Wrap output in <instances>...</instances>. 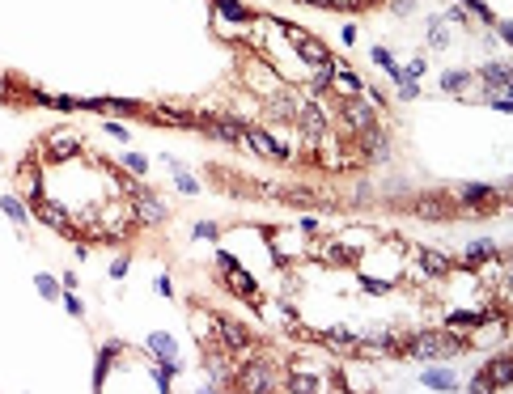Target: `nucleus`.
Instances as JSON below:
<instances>
[{
  "instance_id": "29",
  "label": "nucleus",
  "mask_w": 513,
  "mask_h": 394,
  "mask_svg": "<svg viewBox=\"0 0 513 394\" xmlns=\"http://www.w3.org/2000/svg\"><path fill=\"white\" fill-rule=\"evenodd\" d=\"M128 170H132V174H144V170H149V161H144L140 153H128Z\"/></svg>"
},
{
  "instance_id": "16",
  "label": "nucleus",
  "mask_w": 513,
  "mask_h": 394,
  "mask_svg": "<svg viewBox=\"0 0 513 394\" xmlns=\"http://www.w3.org/2000/svg\"><path fill=\"white\" fill-rule=\"evenodd\" d=\"M216 13H221L225 21H251L247 5H238V0H216Z\"/></svg>"
},
{
  "instance_id": "28",
  "label": "nucleus",
  "mask_w": 513,
  "mask_h": 394,
  "mask_svg": "<svg viewBox=\"0 0 513 394\" xmlns=\"http://www.w3.org/2000/svg\"><path fill=\"white\" fill-rule=\"evenodd\" d=\"M195 237H204V242H212V237H216V225H212V220H200V225H195Z\"/></svg>"
},
{
  "instance_id": "11",
  "label": "nucleus",
  "mask_w": 513,
  "mask_h": 394,
  "mask_svg": "<svg viewBox=\"0 0 513 394\" xmlns=\"http://www.w3.org/2000/svg\"><path fill=\"white\" fill-rule=\"evenodd\" d=\"M420 382H424L429 390H454V386H458V382H454V373H450V369H437V364L429 369V373H420Z\"/></svg>"
},
{
  "instance_id": "26",
  "label": "nucleus",
  "mask_w": 513,
  "mask_h": 394,
  "mask_svg": "<svg viewBox=\"0 0 513 394\" xmlns=\"http://www.w3.org/2000/svg\"><path fill=\"white\" fill-rule=\"evenodd\" d=\"M399 97H403V102H416V97H420V89H416V81H399Z\"/></svg>"
},
{
  "instance_id": "17",
  "label": "nucleus",
  "mask_w": 513,
  "mask_h": 394,
  "mask_svg": "<svg viewBox=\"0 0 513 394\" xmlns=\"http://www.w3.org/2000/svg\"><path fill=\"white\" fill-rule=\"evenodd\" d=\"M479 259H497V246L492 242H467V263H479Z\"/></svg>"
},
{
  "instance_id": "3",
  "label": "nucleus",
  "mask_w": 513,
  "mask_h": 394,
  "mask_svg": "<svg viewBox=\"0 0 513 394\" xmlns=\"http://www.w3.org/2000/svg\"><path fill=\"white\" fill-rule=\"evenodd\" d=\"M297 128L306 132L310 144H314V140H323V136H327V115H323V106L301 102V106H297Z\"/></svg>"
},
{
  "instance_id": "1",
  "label": "nucleus",
  "mask_w": 513,
  "mask_h": 394,
  "mask_svg": "<svg viewBox=\"0 0 513 394\" xmlns=\"http://www.w3.org/2000/svg\"><path fill=\"white\" fill-rule=\"evenodd\" d=\"M467 348V335H450V331H429V335H416V339H399L395 352H411L420 360H437V356H454Z\"/></svg>"
},
{
  "instance_id": "5",
  "label": "nucleus",
  "mask_w": 513,
  "mask_h": 394,
  "mask_svg": "<svg viewBox=\"0 0 513 394\" xmlns=\"http://www.w3.org/2000/svg\"><path fill=\"white\" fill-rule=\"evenodd\" d=\"M77 149H81V136L77 132H52V136H47V153H52V157H72Z\"/></svg>"
},
{
  "instance_id": "9",
  "label": "nucleus",
  "mask_w": 513,
  "mask_h": 394,
  "mask_svg": "<svg viewBox=\"0 0 513 394\" xmlns=\"http://www.w3.org/2000/svg\"><path fill=\"white\" fill-rule=\"evenodd\" d=\"M34 212L47 220V225H56V229H72V220H68V212H60L52 200H34Z\"/></svg>"
},
{
  "instance_id": "30",
  "label": "nucleus",
  "mask_w": 513,
  "mask_h": 394,
  "mask_svg": "<svg viewBox=\"0 0 513 394\" xmlns=\"http://www.w3.org/2000/svg\"><path fill=\"white\" fill-rule=\"evenodd\" d=\"M64 310H68L72 318H81V314H85V305H81L77 297H72V292H68V297H64Z\"/></svg>"
},
{
  "instance_id": "20",
  "label": "nucleus",
  "mask_w": 513,
  "mask_h": 394,
  "mask_svg": "<svg viewBox=\"0 0 513 394\" xmlns=\"http://www.w3.org/2000/svg\"><path fill=\"white\" fill-rule=\"evenodd\" d=\"M149 348H153L161 360H174V339H170V335H153V339H149Z\"/></svg>"
},
{
  "instance_id": "6",
  "label": "nucleus",
  "mask_w": 513,
  "mask_h": 394,
  "mask_svg": "<svg viewBox=\"0 0 513 394\" xmlns=\"http://www.w3.org/2000/svg\"><path fill=\"white\" fill-rule=\"evenodd\" d=\"M242 140H247L255 153H263V157H276V161H284V157H288V153H284V144H276V140L267 136V132H247Z\"/></svg>"
},
{
  "instance_id": "24",
  "label": "nucleus",
  "mask_w": 513,
  "mask_h": 394,
  "mask_svg": "<svg viewBox=\"0 0 513 394\" xmlns=\"http://www.w3.org/2000/svg\"><path fill=\"white\" fill-rule=\"evenodd\" d=\"M467 85H471V72H450L442 81V89H467Z\"/></svg>"
},
{
  "instance_id": "32",
  "label": "nucleus",
  "mask_w": 513,
  "mask_h": 394,
  "mask_svg": "<svg viewBox=\"0 0 513 394\" xmlns=\"http://www.w3.org/2000/svg\"><path fill=\"white\" fill-rule=\"evenodd\" d=\"M390 9H395L399 17H411V13H416V5H411V0H395V5H390Z\"/></svg>"
},
{
  "instance_id": "12",
  "label": "nucleus",
  "mask_w": 513,
  "mask_h": 394,
  "mask_svg": "<svg viewBox=\"0 0 513 394\" xmlns=\"http://www.w3.org/2000/svg\"><path fill=\"white\" fill-rule=\"evenodd\" d=\"M225 280H229L233 292H242V297H251V301H255V280H251L247 272H238V267H225Z\"/></svg>"
},
{
  "instance_id": "37",
  "label": "nucleus",
  "mask_w": 513,
  "mask_h": 394,
  "mask_svg": "<svg viewBox=\"0 0 513 394\" xmlns=\"http://www.w3.org/2000/svg\"><path fill=\"white\" fill-rule=\"evenodd\" d=\"M9 93H13V89H9V81H5V77H0V97H9Z\"/></svg>"
},
{
  "instance_id": "34",
  "label": "nucleus",
  "mask_w": 513,
  "mask_h": 394,
  "mask_svg": "<svg viewBox=\"0 0 513 394\" xmlns=\"http://www.w3.org/2000/svg\"><path fill=\"white\" fill-rule=\"evenodd\" d=\"M462 5H467V9H471V13H479V17H483V21H492V13H488V9H483V5H479V0H462Z\"/></svg>"
},
{
  "instance_id": "2",
  "label": "nucleus",
  "mask_w": 513,
  "mask_h": 394,
  "mask_svg": "<svg viewBox=\"0 0 513 394\" xmlns=\"http://www.w3.org/2000/svg\"><path fill=\"white\" fill-rule=\"evenodd\" d=\"M374 115H378V106H369L365 97H344V128H348V132L374 128Z\"/></svg>"
},
{
  "instance_id": "35",
  "label": "nucleus",
  "mask_w": 513,
  "mask_h": 394,
  "mask_svg": "<svg viewBox=\"0 0 513 394\" xmlns=\"http://www.w3.org/2000/svg\"><path fill=\"white\" fill-rule=\"evenodd\" d=\"M106 136H115V140H128V132L119 128V123H106Z\"/></svg>"
},
{
  "instance_id": "15",
  "label": "nucleus",
  "mask_w": 513,
  "mask_h": 394,
  "mask_svg": "<svg viewBox=\"0 0 513 394\" xmlns=\"http://www.w3.org/2000/svg\"><path fill=\"white\" fill-rule=\"evenodd\" d=\"M509 369H513L509 352H505V356H497V360H492V369H488V373H492V378H488V386H509Z\"/></svg>"
},
{
  "instance_id": "27",
  "label": "nucleus",
  "mask_w": 513,
  "mask_h": 394,
  "mask_svg": "<svg viewBox=\"0 0 513 394\" xmlns=\"http://www.w3.org/2000/svg\"><path fill=\"white\" fill-rule=\"evenodd\" d=\"M331 9H339V13H356V9H365V0H331Z\"/></svg>"
},
{
  "instance_id": "8",
  "label": "nucleus",
  "mask_w": 513,
  "mask_h": 394,
  "mask_svg": "<svg viewBox=\"0 0 513 394\" xmlns=\"http://www.w3.org/2000/svg\"><path fill=\"white\" fill-rule=\"evenodd\" d=\"M297 51H301V60H310V64H331L327 47H323L319 38H310V34H301V38H297Z\"/></svg>"
},
{
  "instance_id": "33",
  "label": "nucleus",
  "mask_w": 513,
  "mask_h": 394,
  "mask_svg": "<svg viewBox=\"0 0 513 394\" xmlns=\"http://www.w3.org/2000/svg\"><path fill=\"white\" fill-rule=\"evenodd\" d=\"M420 72H424V60H411V64L403 68V77H411V81H416V77H420Z\"/></svg>"
},
{
  "instance_id": "14",
  "label": "nucleus",
  "mask_w": 513,
  "mask_h": 394,
  "mask_svg": "<svg viewBox=\"0 0 513 394\" xmlns=\"http://www.w3.org/2000/svg\"><path fill=\"white\" fill-rule=\"evenodd\" d=\"M331 85H335L339 93H348V97H356V93H361V81L352 77V72H344L339 64H335V77H331Z\"/></svg>"
},
{
  "instance_id": "25",
  "label": "nucleus",
  "mask_w": 513,
  "mask_h": 394,
  "mask_svg": "<svg viewBox=\"0 0 513 394\" xmlns=\"http://www.w3.org/2000/svg\"><path fill=\"white\" fill-rule=\"evenodd\" d=\"M34 284H38V292H43V297H52V301L60 297V284H56L52 276H34Z\"/></svg>"
},
{
  "instance_id": "21",
  "label": "nucleus",
  "mask_w": 513,
  "mask_h": 394,
  "mask_svg": "<svg viewBox=\"0 0 513 394\" xmlns=\"http://www.w3.org/2000/svg\"><path fill=\"white\" fill-rule=\"evenodd\" d=\"M446 38H450V34H446V21L433 17V21H429V47H446Z\"/></svg>"
},
{
  "instance_id": "10",
  "label": "nucleus",
  "mask_w": 513,
  "mask_h": 394,
  "mask_svg": "<svg viewBox=\"0 0 513 394\" xmlns=\"http://www.w3.org/2000/svg\"><path fill=\"white\" fill-rule=\"evenodd\" d=\"M361 136H365V149H369V157H374V161H386V157H390V149H386V136H382L378 128H365Z\"/></svg>"
},
{
  "instance_id": "36",
  "label": "nucleus",
  "mask_w": 513,
  "mask_h": 394,
  "mask_svg": "<svg viewBox=\"0 0 513 394\" xmlns=\"http://www.w3.org/2000/svg\"><path fill=\"white\" fill-rule=\"evenodd\" d=\"M301 5H319V9H331V0H301Z\"/></svg>"
},
{
  "instance_id": "38",
  "label": "nucleus",
  "mask_w": 513,
  "mask_h": 394,
  "mask_svg": "<svg viewBox=\"0 0 513 394\" xmlns=\"http://www.w3.org/2000/svg\"><path fill=\"white\" fill-rule=\"evenodd\" d=\"M365 5H369V0H365Z\"/></svg>"
},
{
  "instance_id": "13",
  "label": "nucleus",
  "mask_w": 513,
  "mask_h": 394,
  "mask_svg": "<svg viewBox=\"0 0 513 394\" xmlns=\"http://www.w3.org/2000/svg\"><path fill=\"white\" fill-rule=\"evenodd\" d=\"M479 77H483L488 85H492L497 93H501V89H509V68H505V64H488V68L479 72Z\"/></svg>"
},
{
  "instance_id": "7",
  "label": "nucleus",
  "mask_w": 513,
  "mask_h": 394,
  "mask_svg": "<svg viewBox=\"0 0 513 394\" xmlns=\"http://www.w3.org/2000/svg\"><path fill=\"white\" fill-rule=\"evenodd\" d=\"M416 259H420V276H446L450 272V255H442V251H416Z\"/></svg>"
},
{
  "instance_id": "18",
  "label": "nucleus",
  "mask_w": 513,
  "mask_h": 394,
  "mask_svg": "<svg viewBox=\"0 0 513 394\" xmlns=\"http://www.w3.org/2000/svg\"><path fill=\"white\" fill-rule=\"evenodd\" d=\"M153 119L157 123H191V115L179 111V106H153Z\"/></svg>"
},
{
  "instance_id": "22",
  "label": "nucleus",
  "mask_w": 513,
  "mask_h": 394,
  "mask_svg": "<svg viewBox=\"0 0 513 394\" xmlns=\"http://www.w3.org/2000/svg\"><path fill=\"white\" fill-rule=\"evenodd\" d=\"M174 183H179V191H183V195H195V191H200V183H195L183 165H174Z\"/></svg>"
},
{
  "instance_id": "23",
  "label": "nucleus",
  "mask_w": 513,
  "mask_h": 394,
  "mask_svg": "<svg viewBox=\"0 0 513 394\" xmlns=\"http://www.w3.org/2000/svg\"><path fill=\"white\" fill-rule=\"evenodd\" d=\"M0 208H5V216H13L17 225L26 220V208H21V200H13V195H9V200H0Z\"/></svg>"
},
{
  "instance_id": "31",
  "label": "nucleus",
  "mask_w": 513,
  "mask_h": 394,
  "mask_svg": "<svg viewBox=\"0 0 513 394\" xmlns=\"http://www.w3.org/2000/svg\"><path fill=\"white\" fill-rule=\"evenodd\" d=\"M374 64H382V68H395V60H390V51H386V47H374Z\"/></svg>"
},
{
  "instance_id": "19",
  "label": "nucleus",
  "mask_w": 513,
  "mask_h": 394,
  "mask_svg": "<svg viewBox=\"0 0 513 394\" xmlns=\"http://www.w3.org/2000/svg\"><path fill=\"white\" fill-rule=\"evenodd\" d=\"M458 195H462L467 204H471V200H497V191H492V187H483V183H467Z\"/></svg>"
},
{
  "instance_id": "4",
  "label": "nucleus",
  "mask_w": 513,
  "mask_h": 394,
  "mask_svg": "<svg viewBox=\"0 0 513 394\" xmlns=\"http://www.w3.org/2000/svg\"><path fill=\"white\" fill-rule=\"evenodd\" d=\"M132 212L144 220V225H161V220H166V208H161V200H157V195H149V191H136V204H132Z\"/></svg>"
}]
</instances>
